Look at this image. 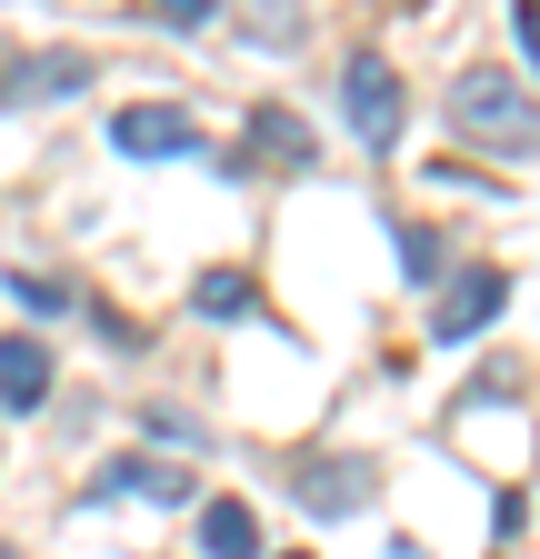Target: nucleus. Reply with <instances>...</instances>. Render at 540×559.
<instances>
[{
    "mask_svg": "<svg viewBox=\"0 0 540 559\" xmlns=\"http://www.w3.org/2000/svg\"><path fill=\"white\" fill-rule=\"evenodd\" d=\"M520 11V50H530V70H540V0H510Z\"/></svg>",
    "mask_w": 540,
    "mask_h": 559,
    "instance_id": "obj_15",
    "label": "nucleus"
},
{
    "mask_svg": "<svg viewBox=\"0 0 540 559\" xmlns=\"http://www.w3.org/2000/svg\"><path fill=\"white\" fill-rule=\"evenodd\" d=\"M91 489H101V500H110V489H130V500H161V510H180V500H190V469H180V460H110Z\"/></svg>",
    "mask_w": 540,
    "mask_h": 559,
    "instance_id": "obj_9",
    "label": "nucleus"
},
{
    "mask_svg": "<svg viewBox=\"0 0 540 559\" xmlns=\"http://www.w3.org/2000/svg\"><path fill=\"white\" fill-rule=\"evenodd\" d=\"M50 400V340H31V330H11V340H0V409H40Z\"/></svg>",
    "mask_w": 540,
    "mask_h": 559,
    "instance_id": "obj_7",
    "label": "nucleus"
},
{
    "mask_svg": "<svg viewBox=\"0 0 540 559\" xmlns=\"http://www.w3.org/2000/svg\"><path fill=\"white\" fill-rule=\"evenodd\" d=\"M501 300H510V280H501L491 260L450 270V290H441V310H431V340H481V330L501 320Z\"/></svg>",
    "mask_w": 540,
    "mask_h": 559,
    "instance_id": "obj_4",
    "label": "nucleus"
},
{
    "mask_svg": "<svg viewBox=\"0 0 540 559\" xmlns=\"http://www.w3.org/2000/svg\"><path fill=\"white\" fill-rule=\"evenodd\" d=\"M11 300H21V310H71V290L40 280V270H11Z\"/></svg>",
    "mask_w": 540,
    "mask_h": 559,
    "instance_id": "obj_13",
    "label": "nucleus"
},
{
    "mask_svg": "<svg viewBox=\"0 0 540 559\" xmlns=\"http://www.w3.org/2000/svg\"><path fill=\"white\" fill-rule=\"evenodd\" d=\"M0 559H11V549H0Z\"/></svg>",
    "mask_w": 540,
    "mask_h": 559,
    "instance_id": "obj_16",
    "label": "nucleus"
},
{
    "mask_svg": "<svg viewBox=\"0 0 540 559\" xmlns=\"http://www.w3.org/2000/svg\"><path fill=\"white\" fill-rule=\"evenodd\" d=\"M91 81V60L81 50H21L11 70H0V110H31V100H71Z\"/></svg>",
    "mask_w": 540,
    "mask_h": 559,
    "instance_id": "obj_5",
    "label": "nucleus"
},
{
    "mask_svg": "<svg viewBox=\"0 0 540 559\" xmlns=\"http://www.w3.org/2000/svg\"><path fill=\"white\" fill-rule=\"evenodd\" d=\"M341 110H351V130L371 140V151H400V120H411V100H400V81H390L380 50H351V70H341Z\"/></svg>",
    "mask_w": 540,
    "mask_h": 559,
    "instance_id": "obj_2",
    "label": "nucleus"
},
{
    "mask_svg": "<svg viewBox=\"0 0 540 559\" xmlns=\"http://www.w3.org/2000/svg\"><path fill=\"white\" fill-rule=\"evenodd\" d=\"M400 270H411V280H441V270H450L441 230H400Z\"/></svg>",
    "mask_w": 540,
    "mask_h": 559,
    "instance_id": "obj_12",
    "label": "nucleus"
},
{
    "mask_svg": "<svg viewBox=\"0 0 540 559\" xmlns=\"http://www.w3.org/2000/svg\"><path fill=\"white\" fill-rule=\"evenodd\" d=\"M211 11H221V0H151V21H171V31H200Z\"/></svg>",
    "mask_w": 540,
    "mask_h": 559,
    "instance_id": "obj_14",
    "label": "nucleus"
},
{
    "mask_svg": "<svg viewBox=\"0 0 540 559\" xmlns=\"http://www.w3.org/2000/svg\"><path fill=\"white\" fill-rule=\"evenodd\" d=\"M190 300H200V320H260V290H250L240 270H200Z\"/></svg>",
    "mask_w": 540,
    "mask_h": 559,
    "instance_id": "obj_11",
    "label": "nucleus"
},
{
    "mask_svg": "<svg viewBox=\"0 0 540 559\" xmlns=\"http://www.w3.org/2000/svg\"><path fill=\"white\" fill-rule=\"evenodd\" d=\"M110 151H120V160H190L200 130H190V110H171V100H130V110H110Z\"/></svg>",
    "mask_w": 540,
    "mask_h": 559,
    "instance_id": "obj_3",
    "label": "nucleus"
},
{
    "mask_svg": "<svg viewBox=\"0 0 540 559\" xmlns=\"http://www.w3.org/2000/svg\"><path fill=\"white\" fill-rule=\"evenodd\" d=\"M361 500H371V460H310V469H301V510L351 520Z\"/></svg>",
    "mask_w": 540,
    "mask_h": 559,
    "instance_id": "obj_8",
    "label": "nucleus"
},
{
    "mask_svg": "<svg viewBox=\"0 0 540 559\" xmlns=\"http://www.w3.org/2000/svg\"><path fill=\"white\" fill-rule=\"evenodd\" d=\"M200 559H260L250 500H211V510H200Z\"/></svg>",
    "mask_w": 540,
    "mask_h": 559,
    "instance_id": "obj_10",
    "label": "nucleus"
},
{
    "mask_svg": "<svg viewBox=\"0 0 540 559\" xmlns=\"http://www.w3.org/2000/svg\"><path fill=\"white\" fill-rule=\"evenodd\" d=\"M450 120L481 140V151H510V160L540 151V100L510 81V70H491V60H470L460 81H450Z\"/></svg>",
    "mask_w": 540,
    "mask_h": 559,
    "instance_id": "obj_1",
    "label": "nucleus"
},
{
    "mask_svg": "<svg viewBox=\"0 0 540 559\" xmlns=\"http://www.w3.org/2000/svg\"><path fill=\"white\" fill-rule=\"evenodd\" d=\"M240 130H250V151H260L270 170H310V160H320V140H310V120H301V110H281V100H260V110H250Z\"/></svg>",
    "mask_w": 540,
    "mask_h": 559,
    "instance_id": "obj_6",
    "label": "nucleus"
}]
</instances>
